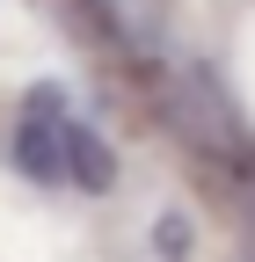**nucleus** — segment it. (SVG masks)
Segmentation results:
<instances>
[{
	"instance_id": "3",
	"label": "nucleus",
	"mask_w": 255,
	"mask_h": 262,
	"mask_svg": "<svg viewBox=\"0 0 255 262\" xmlns=\"http://www.w3.org/2000/svg\"><path fill=\"white\" fill-rule=\"evenodd\" d=\"M182 255H189V219L168 211L161 226H153V262H182Z\"/></svg>"
},
{
	"instance_id": "2",
	"label": "nucleus",
	"mask_w": 255,
	"mask_h": 262,
	"mask_svg": "<svg viewBox=\"0 0 255 262\" xmlns=\"http://www.w3.org/2000/svg\"><path fill=\"white\" fill-rule=\"evenodd\" d=\"M66 182H73V189H95V196H102V189H117V153L95 139L80 117L66 124Z\"/></svg>"
},
{
	"instance_id": "1",
	"label": "nucleus",
	"mask_w": 255,
	"mask_h": 262,
	"mask_svg": "<svg viewBox=\"0 0 255 262\" xmlns=\"http://www.w3.org/2000/svg\"><path fill=\"white\" fill-rule=\"evenodd\" d=\"M66 88L37 80L22 95V124H15V168L29 182H66Z\"/></svg>"
}]
</instances>
